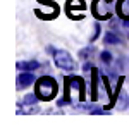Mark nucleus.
<instances>
[{"label": "nucleus", "mask_w": 129, "mask_h": 129, "mask_svg": "<svg viewBox=\"0 0 129 129\" xmlns=\"http://www.w3.org/2000/svg\"><path fill=\"white\" fill-rule=\"evenodd\" d=\"M83 69H84V71H89V69H91V64H89V62H84V66H83Z\"/></svg>", "instance_id": "obj_14"}, {"label": "nucleus", "mask_w": 129, "mask_h": 129, "mask_svg": "<svg viewBox=\"0 0 129 129\" xmlns=\"http://www.w3.org/2000/svg\"><path fill=\"white\" fill-rule=\"evenodd\" d=\"M100 59H102L103 64H110V62H112V53H110V52H102V53H100Z\"/></svg>", "instance_id": "obj_13"}, {"label": "nucleus", "mask_w": 129, "mask_h": 129, "mask_svg": "<svg viewBox=\"0 0 129 129\" xmlns=\"http://www.w3.org/2000/svg\"><path fill=\"white\" fill-rule=\"evenodd\" d=\"M53 52V62L59 69H64V71H74L76 69V62L72 60L69 52L66 50H52Z\"/></svg>", "instance_id": "obj_3"}, {"label": "nucleus", "mask_w": 129, "mask_h": 129, "mask_svg": "<svg viewBox=\"0 0 129 129\" xmlns=\"http://www.w3.org/2000/svg\"><path fill=\"white\" fill-rule=\"evenodd\" d=\"M74 9H81V10H84L86 9V4L83 2V0H67V12H72Z\"/></svg>", "instance_id": "obj_7"}, {"label": "nucleus", "mask_w": 129, "mask_h": 129, "mask_svg": "<svg viewBox=\"0 0 129 129\" xmlns=\"http://www.w3.org/2000/svg\"><path fill=\"white\" fill-rule=\"evenodd\" d=\"M38 95H36V91L35 93H29V95H26L24 100H22V103H26V105H36V102H38Z\"/></svg>", "instance_id": "obj_11"}, {"label": "nucleus", "mask_w": 129, "mask_h": 129, "mask_svg": "<svg viewBox=\"0 0 129 129\" xmlns=\"http://www.w3.org/2000/svg\"><path fill=\"white\" fill-rule=\"evenodd\" d=\"M114 14V2L112 0H95L93 2V16L96 19H110Z\"/></svg>", "instance_id": "obj_2"}, {"label": "nucleus", "mask_w": 129, "mask_h": 129, "mask_svg": "<svg viewBox=\"0 0 129 129\" xmlns=\"http://www.w3.org/2000/svg\"><path fill=\"white\" fill-rule=\"evenodd\" d=\"M40 67V62L36 60H28V62H17V69L19 71H35Z\"/></svg>", "instance_id": "obj_6"}, {"label": "nucleus", "mask_w": 129, "mask_h": 129, "mask_svg": "<svg viewBox=\"0 0 129 129\" xmlns=\"http://www.w3.org/2000/svg\"><path fill=\"white\" fill-rule=\"evenodd\" d=\"M127 100H129V98H127V95H126L124 91H120V95H119V102L115 103V107H117L119 110H124L126 107H127Z\"/></svg>", "instance_id": "obj_10"}, {"label": "nucleus", "mask_w": 129, "mask_h": 129, "mask_svg": "<svg viewBox=\"0 0 129 129\" xmlns=\"http://www.w3.org/2000/svg\"><path fill=\"white\" fill-rule=\"evenodd\" d=\"M103 41H105L107 45H119L120 43V36L117 35V33L112 31V33H107V35H105V40Z\"/></svg>", "instance_id": "obj_9"}, {"label": "nucleus", "mask_w": 129, "mask_h": 129, "mask_svg": "<svg viewBox=\"0 0 129 129\" xmlns=\"http://www.w3.org/2000/svg\"><path fill=\"white\" fill-rule=\"evenodd\" d=\"M35 91H36V95L40 96V100H52L55 95H57V91H59V86H57V81L53 79V78H50V76H43L40 79L36 81V86H35Z\"/></svg>", "instance_id": "obj_1"}, {"label": "nucleus", "mask_w": 129, "mask_h": 129, "mask_svg": "<svg viewBox=\"0 0 129 129\" xmlns=\"http://www.w3.org/2000/svg\"><path fill=\"white\" fill-rule=\"evenodd\" d=\"M115 12L119 14L120 19H129V0H119L115 5Z\"/></svg>", "instance_id": "obj_5"}, {"label": "nucleus", "mask_w": 129, "mask_h": 129, "mask_svg": "<svg viewBox=\"0 0 129 129\" xmlns=\"http://www.w3.org/2000/svg\"><path fill=\"white\" fill-rule=\"evenodd\" d=\"M69 79V83L72 84V88L74 89H79L81 95L84 96V81L81 79V78H67Z\"/></svg>", "instance_id": "obj_8"}, {"label": "nucleus", "mask_w": 129, "mask_h": 129, "mask_svg": "<svg viewBox=\"0 0 129 129\" xmlns=\"http://www.w3.org/2000/svg\"><path fill=\"white\" fill-rule=\"evenodd\" d=\"M93 52H95V47H91V45H89V47H86V48H83V50L79 52V57H81V59L89 60V59H91V53H93Z\"/></svg>", "instance_id": "obj_12"}, {"label": "nucleus", "mask_w": 129, "mask_h": 129, "mask_svg": "<svg viewBox=\"0 0 129 129\" xmlns=\"http://www.w3.org/2000/svg\"><path fill=\"white\" fill-rule=\"evenodd\" d=\"M35 83V74L33 71H21V74L17 76V88L22 89L26 86H31Z\"/></svg>", "instance_id": "obj_4"}]
</instances>
